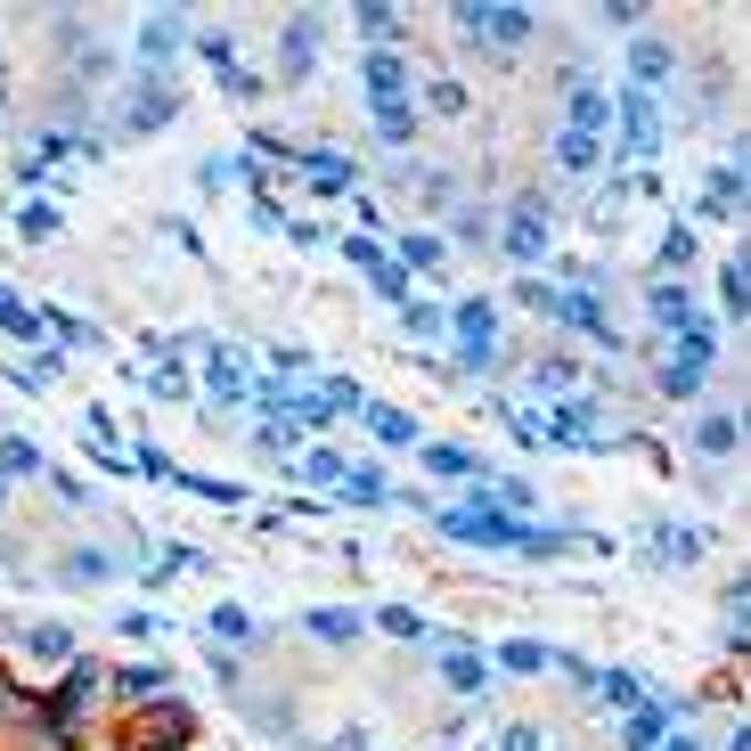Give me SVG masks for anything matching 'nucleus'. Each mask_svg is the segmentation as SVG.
<instances>
[{"mask_svg": "<svg viewBox=\"0 0 751 751\" xmlns=\"http://www.w3.org/2000/svg\"><path fill=\"white\" fill-rule=\"evenodd\" d=\"M449 327H457V360H466V368H490V360H498V319H490V303H457Z\"/></svg>", "mask_w": 751, "mask_h": 751, "instance_id": "f257e3e1", "label": "nucleus"}, {"mask_svg": "<svg viewBox=\"0 0 751 751\" xmlns=\"http://www.w3.org/2000/svg\"><path fill=\"white\" fill-rule=\"evenodd\" d=\"M351 17H360L368 41H392V33H401V9H384V0H368V9H351Z\"/></svg>", "mask_w": 751, "mask_h": 751, "instance_id": "2eb2a0df", "label": "nucleus"}, {"mask_svg": "<svg viewBox=\"0 0 751 751\" xmlns=\"http://www.w3.org/2000/svg\"><path fill=\"white\" fill-rule=\"evenodd\" d=\"M156 123H172V91H148L131 107V131H156Z\"/></svg>", "mask_w": 751, "mask_h": 751, "instance_id": "aec40b11", "label": "nucleus"}, {"mask_svg": "<svg viewBox=\"0 0 751 751\" xmlns=\"http://www.w3.org/2000/svg\"><path fill=\"white\" fill-rule=\"evenodd\" d=\"M719 278H727V310H751V269H743V262H727Z\"/></svg>", "mask_w": 751, "mask_h": 751, "instance_id": "bb28decb", "label": "nucleus"}, {"mask_svg": "<svg viewBox=\"0 0 751 751\" xmlns=\"http://www.w3.org/2000/svg\"><path fill=\"white\" fill-rule=\"evenodd\" d=\"M303 74H310V17L286 33V82H303Z\"/></svg>", "mask_w": 751, "mask_h": 751, "instance_id": "4be33fe9", "label": "nucleus"}, {"mask_svg": "<svg viewBox=\"0 0 751 751\" xmlns=\"http://www.w3.org/2000/svg\"><path fill=\"white\" fill-rule=\"evenodd\" d=\"M686 310H695V303H686V286H654V319H662V327H678Z\"/></svg>", "mask_w": 751, "mask_h": 751, "instance_id": "b1692460", "label": "nucleus"}, {"mask_svg": "<svg viewBox=\"0 0 751 751\" xmlns=\"http://www.w3.org/2000/svg\"><path fill=\"white\" fill-rule=\"evenodd\" d=\"M376 433H384V442H416V425H409L401 409H376Z\"/></svg>", "mask_w": 751, "mask_h": 751, "instance_id": "2f4dec72", "label": "nucleus"}, {"mask_svg": "<svg viewBox=\"0 0 751 751\" xmlns=\"http://www.w3.org/2000/svg\"><path fill=\"white\" fill-rule=\"evenodd\" d=\"M0 498H9V474H0Z\"/></svg>", "mask_w": 751, "mask_h": 751, "instance_id": "f704fd0d", "label": "nucleus"}, {"mask_svg": "<svg viewBox=\"0 0 751 751\" xmlns=\"http://www.w3.org/2000/svg\"><path fill=\"white\" fill-rule=\"evenodd\" d=\"M425 466L442 474V483H474V474H483V466H474L466 449H449V442H433V449H425Z\"/></svg>", "mask_w": 751, "mask_h": 751, "instance_id": "6e6552de", "label": "nucleus"}, {"mask_svg": "<svg viewBox=\"0 0 751 751\" xmlns=\"http://www.w3.org/2000/svg\"><path fill=\"white\" fill-rule=\"evenodd\" d=\"M401 91H409L401 57H384V50H376V57H368V98H376V107H401Z\"/></svg>", "mask_w": 751, "mask_h": 751, "instance_id": "39448f33", "label": "nucleus"}, {"mask_svg": "<svg viewBox=\"0 0 751 751\" xmlns=\"http://www.w3.org/2000/svg\"><path fill=\"white\" fill-rule=\"evenodd\" d=\"M695 442H702V457H727V449H736V416H727V409H711V416L695 425Z\"/></svg>", "mask_w": 751, "mask_h": 751, "instance_id": "1a4fd4ad", "label": "nucleus"}, {"mask_svg": "<svg viewBox=\"0 0 751 751\" xmlns=\"http://www.w3.org/2000/svg\"><path fill=\"white\" fill-rule=\"evenodd\" d=\"M507 751H539V727H507Z\"/></svg>", "mask_w": 751, "mask_h": 751, "instance_id": "72a5a7b5", "label": "nucleus"}, {"mask_svg": "<svg viewBox=\"0 0 751 751\" xmlns=\"http://www.w3.org/2000/svg\"><path fill=\"white\" fill-rule=\"evenodd\" d=\"M507 254H515V262H539V254H548V204H539V197L515 204V221H507Z\"/></svg>", "mask_w": 751, "mask_h": 751, "instance_id": "7ed1b4c3", "label": "nucleus"}, {"mask_svg": "<svg viewBox=\"0 0 751 751\" xmlns=\"http://www.w3.org/2000/svg\"><path fill=\"white\" fill-rule=\"evenodd\" d=\"M621 131H630V156H654L662 148V123H654V107H645V91L621 98Z\"/></svg>", "mask_w": 751, "mask_h": 751, "instance_id": "20e7f679", "label": "nucleus"}, {"mask_svg": "<svg viewBox=\"0 0 751 751\" xmlns=\"http://www.w3.org/2000/svg\"><path fill=\"white\" fill-rule=\"evenodd\" d=\"M662 384H670V392H702V368H686V360H662Z\"/></svg>", "mask_w": 751, "mask_h": 751, "instance_id": "c756f323", "label": "nucleus"}, {"mask_svg": "<svg viewBox=\"0 0 751 751\" xmlns=\"http://www.w3.org/2000/svg\"><path fill=\"white\" fill-rule=\"evenodd\" d=\"M376 131H384V139H392V148H401V139L416 131V115H409V107H376Z\"/></svg>", "mask_w": 751, "mask_h": 751, "instance_id": "393cba45", "label": "nucleus"}, {"mask_svg": "<svg viewBox=\"0 0 751 751\" xmlns=\"http://www.w3.org/2000/svg\"><path fill=\"white\" fill-rule=\"evenodd\" d=\"M107 572H115L107 548H74V556H66V580H107Z\"/></svg>", "mask_w": 751, "mask_h": 751, "instance_id": "f3484780", "label": "nucleus"}, {"mask_svg": "<svg viewBox=\"0 0 751 751\" xmlns=\"http://www.w3.org/2000/svg\"><path fill=\"white\" fill-rule=\"evenodd\" d=\"M343 474H351V466H343L336 449H310V483H343Z\"/></svg>", "mask_w": 751, "mask_h": 751, "instance_id": "7c9ffc66", "label": "nucleus"}, {"mask_svg": "<svg viewBox=\"0 0 751 751\" xmlns=\"http://www.w3.org/2000/svg\"><path fill=\"white\" fill-rule=\"evenodd\" d=\"M662 262L686 269V262H695V237H686V229H670V237H662Z\"/></svg>", "mask_w": 751, "mask_h": 751, "instance_id": "473e14b6", "label": "nucleus"}, {"mask_svg": "<svg viewBox=\"0 0 751 751\" xmlns=\"http://www.w3.org/2000/svg\"><path fill=\"white\" fill-rule=\"evenodd\" d=\"M556 163H563V172H589V163H596V139L589 131H556Z\"/></svg>", "mask_w": 751, "mask_h": 751, "instance_id": "f8f14e48", "label": "nucleus"}, {"mask_svg": "<svg viewBox=\"0 0 751 751\" xmlns=\"http://www.w3.org/2000/svg\"><path fill=\"white\" fill-rule=\"evenodd\" d=\"M621 743H630V751H654V743H662V711H630V727H621Z\"/></svg>", "mask_w": 751, "mask_h": 751, "instance_id": "6ab92c4d", "label": "nucleus"}, {"mask_svg": "<svg viewBox=\"0 0 751 751\" xmlns=\"http://www.w3.org/2000/svg\"><path fill=\"white\" fill-rule=\"evenodd\" d=\"M498 662H507V670H548V645H531V637H515V645H498Z\"/></svg>", "mask_w": 751, "mask_h": 751, "instance_id": "a211bd4d", "label": "nucleus"}, {"mask_svg": "<svg viewBox=\"0 0 751 751\" xmlns=\"http://www.w3.org/2000/svg\"><path fill=\"white\" fill-rule=\"evenodd\" d=\"M409 336H416V343H442V336H449V310H433V303H409Z\"/></svg>", "mask_w": 751, "mask_h": 751, "instance_id": "4468645a", "label": "nucleus"}, {"mask_svg": "<svg viewBox=\"0 0 751 751\" xmlns=\"http://www.w3.org/2000/svg\"><path fill=\"white\" fill-rule=\"evenodd\" d=\"M0 474H9V483L41 474V449H33V442H0Z\"/></svg>", "mask_w": 751, "mask_h": 751, "instance_id": "dca6fc26", "label": "nucleus"}, {"mask_svg": "<svg viewBox=\"0 0 751 751\" xmlns=\"http://www.w3.org/2000/svg\"><path fill=\"white\" fill-rule=\"evenodd\" d=\"M0 327H9L17 343H41V336H50V319H41V310H25V303L9 295V286H0Z\"/></svg>", "mask_w": 751, "mask_h": 751, "instance_id": "423d86ee", "label": "nucleus"}, {"mask_svg": "<svg viewBox=\"0 0 751 751\" xmlns=\"http://www.w3.org/2000/svg\"><path fill=\"white\" fill-rule=\"evenodd\" d=\"M310 180H319V188H343L351 163H343V156H310Z\"/></svg>", "mask_w": 751, "mask_h": 751, "instance_id": "c85d7f7f", "label": "nucleus"}, {"mask_svg": "<svg viewBox=\"0 0 751 751\" xmlns=\"http://www.w3.org/2000/svg\"><path fill=\"white\" fill-rule=\"evenodd\" d=\"M736 197H743V180H736V172H719V180H711V221L736 213Z\"/></svg>", "mask_w": 751, "mask_h": 751, "instance_id": "cd10ccee", "label": "nucleus"}, {"mask_svg": "<svg viewBox=\"0 0 751 751\" xmlns=\"http://www.w3.org/2000/svg\"><path fill=\"white\" fill-rule=\"evenodd\" d=\"M442 678L457 686V695H483V686H490V662H483V654H449Z\"/></svg>", "mask_w": 751, "mask_h": 751, "instance_id": "0eeeda50", "label": "nucleus"}, {"mask_svg": "<svg viewBox=\"0 0 751 751\" xmlns=\"http://www.w3.org/2000/svg\"><path fill=\"white\" fill-rule=\"evenodd\" d=\"M563 107H572V123H563V131H604V123H613V91H596L589 74H572V91H563Z\"/></svg>", "mask_w": 751, "mask_h": 751, "instance_id": "f03ea898", "label": "nucleus"}, {"mask_svg": "<svg viewBox=\"0 0 751 751\" xmlns=\"http://www.w3.org/2000/svg\"><path fill=\"white\" fill-rule=\"evenodd\" d=\"M213 401H229V409H237V401H245V376H237V360H229V351H221V360H213Z\"/></svg>", "mask_w": 751, "mask_h": 751, "instance_id": "412c9836", "label": "nucleus"}, {"mask_svg": "<svg viewBox=\"0 0 751 751\" xmlns=\"http://www.w3.org/2000/svg\"><path fill=\"white\" fill-rule=\"evenodd\" d=\"M139 50H148V57H172L180 50V17H148V25H139Z\"/></svg>", "mask_w": 751, "mask_h": 751, "instance_id": "ddd939ff", "label": "nucleus"}, {"mask_svg": "<svg viewBox=\"0 0 751 751\" xmlns=\"http://www.w3.org/2000/svg\"><path fill=\"white\" fill-rule=\"evenodd\" d=\"M310 630H319V637H360V613H310Z\"/></svg>", "mask_w": 751, "mask_h": 751, "instance_id": "a878e982", "label": "nucleus"}, {"mask_svg": "<svg viewBox=\"0 0 751 751\" xmlns=\"http://www.w3.org/2000/svg\"><path fill=\"white\" fill-rule=\"evenodd\" d=\"M25 654H33V662H66V654H74V637L57 630V621H41V630H25Z\"/></svg>", "mask_w": 751, "mask_h": 751, "instance_id": "9d476101", "label": "nucleus"}, {"mask_svg": "<svg viewBox=\"0 0 751 751\" xmlns=\"http://www.w3.org/2000/svg\"><path fill=\"white\" fill-rule=\"evenodd\" d=\"M163 686H172V670H163V662H131V670H123V695H163Z\"/></svg>", "mask_w": 751, "mask_h": 751, "instance_id": "9b49d317", "label": "nucleus"}, {"mask_svg": "<svg viewBox=\"0 0 751 751\" xmlns=\"http://www.w3.org/2000/svg\"><path fill=\"white\" fill-rule=\"evenodd\" d=\"M678 66V50H670V41H637V74L645 82H654V74H670Z\"/></svg>", "mask_w": 751, "mask_h": 751, "instance_id": "5701e85b", "label": "nucleus"}]
</instances>
